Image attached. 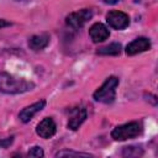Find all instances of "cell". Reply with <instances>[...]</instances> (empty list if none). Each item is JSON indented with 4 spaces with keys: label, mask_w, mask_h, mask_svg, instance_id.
<instances>
[{
    "label": "cell",
    "mask_w": 158,
    "mask_h": 158,
    "mask_svg": "<svg viewBox=\"0 0 158 158\" xmlns=\"http://www.w3.org/2000/svg\"><path fill=\"white\" fill-rule=\"evenodd\" d=\"M49 43V36L47 33L35 35L28 40V47L33 51H41L46 48Z\"/></svg>",
    "instance_id": "obj_11"
},
{
    "label": "cell",
    "mask_w": 158,
    "mask_h": 158,
    "mask_svg": "<svg viewBox=\"0 0 158 158\" xmlns=\"http://www.w3.org/2000/svg\"><path fill=\"white\" fill-rule=\"evenodd\" d=\"M11 142H12V137L7 138L6 141H0V144H1V146H4V147H7V146H9Z\"/></svg>",
    "instance_id": "obj_16"
},
{
    "label": "cell",
    "mask_w": 158,
    "mask_h": 158,
    "mask_svg": "<svg viewBox=\"0 0 158 158\" xmlns=\"http://www.w3.org/2000/svg\"><path fill=\"white\" fill-rule=\"evenodd\" d=\"M106 21L109 26H111L115 30H123L130 25V17L127 14L117 10H112L107 12L106 15Z\"/></svg>",
    "instance_id": "obj_5"
},
{
    "label": "cell",
    "mask_w": 158,
    "mask_h": 158,
    "mask_svg": "<svg viewBox=\"0 0 158 158\" xmlns=\"http://www.w3.org/2000/svg\"><path fill=\"white\" fill-rule=\"evenodd\" d=\"M151 48V42L148 38L146 37H139V38H136L133 40L132 42H130L126 47V53L128 56H135V54H138L141 52H144L147 49Z\"/></svg>",
    "instance_id": "obj_8"
},
{
    "label": "cell",
    "mask_w": 158,
    "mask_h": 158,
    "mask_svg": "<svg viewBox=\"0 0 158 158\" xmlns=\"http://www.w3.org/2000/svg\"><path fill=\"white\" fill-rule=\"evenodd\" d=\"M105 4H110V5H114V4H116V2H118L120 0H102Z\"/></svg>",
    "instance_id": "obj_18"
},
{
    "label": "cell",
    "mask_w": 158,
    "mask_h": 158,
    "mask_svg": "<svg viewBox=\"0 0 158 158\" xmlns=\"http://www.w3.org/2000/svg\"><path fill=\"white\" fill-rule=\"evenodd\" d=\"M141 132H142V125L137 121H132L116 126L111 132V137L115 141H126L139 136Z\"/></svg>",
    "instance_id": "obj_3"
},
{
    "label": "cell",
    "mask_w": 158,
    "mask_h": 158,
    "mask_svg": "<svg viewBox=\"0 0 158 158\" xmlns=\"http://www.w3.org/2000/svg\"><path fill=\"white\" fill-rule=\"evenodd\" d=\"M35 84L23 78H16L6 72H0V91L5 94H21L30 91Z\"/></svg>",
    "instance_id": "obj_1"
},
{
    "label": "cell",
    "mask_w": 158,
    "mask_h": 158,
    "mask_svg": "<svg viewBox=\"0 0 158 158\" xmlns=\"http://www.w3.org/2000/svg\"><path fill=\"white\" fill-rule=\"evenodd\" d=\"M27 154H28V157H36V158H40V157H43L44 156L43 149L41 147H38V146H35V147L30 148V151H28Z\"/></svg>",
    "instance_id": "obj_15"
},
{
    "label": "cell",
    "mask_w": 158,
    "mask_h": 158,
    "mask_svg": "<svg viewBox=\"0 0 158 158\" xmlns=\"http://www.w3.org/2000/svg\"><path fill=\"white\" fill-rule=\"evenodd\" d=\"M118 86V78L116 77H109L104 84L94 93V99L99 102L110 104L115 100L116 96V88Z\"/></svg>",
    "instance_id": "obj_2"
},
{
    "label": "cell",
    "mask_w": 158,
    "mask_h": 158,
    "mask_svg": "<svg viewBox=\"0 0 158 158\" xmlns=\"http://www.w3.org/2000/svg\"><path fill=\"white\" fill-rule=\"evenodd\" d=\"M142 154H143V151L138 147H135V146L123 147V151H122L123 157H138V156H142Z\"/></svg>",
    "instance_id": "obj_13"
},
{
    "label": "cell",
    "mask_w": 158,
    "mask_h": 158,
    "mask_svg": "<svg viewBox=\"0 0 158 158\" xmlns=\"http://www.w3.org/2000/svg\"><path fill=\"white\" fill-rule=\"evenodd\" d=\"M44 105H46V101L44 100H40V101H37V102H35V104H32V105H30V106H26L25 109H22L21 110V112L19 114V117H20V120L22 121V122H28L37 112H40L43 107H44Z\"/></svg>",
    "instance_id": "obj_10"
},
{
    "label": "cell",
    "mask_w": 158,
    "mask_h": 158,
    "mask_svg": "<svg viewBox=\"0 0 158 158\" xmlns=\"http://www.w3.org/2000/svg\"><path fill=\"white\" fill-rule=\"evenodd\" d=\"M89 36L93 40V42L99 43V42H102V41L107 40L109 36H110V32H109L107 27L104 23L96 22L89 28Z\"/></svg>",
    "instance_id": "obj_9"
},
{
    "label": "cell",
    "mask_w": 158,
    "mask_h": 158,
    "mask_svg": "<svg viewBox=\"0 0 158 158\" xmlns=\"http://www.w3.org/2000/svg\"><path fill=\"white\" fill-rule=\"evenodd\" d=\"M86 118V110L83 106H75L69 112L68 118V128L75 131L79 128V126L85 121Z\"/></svg>",
    "instance_id": "obj_6"
},
{
    "label": "cell",
    "mask_w": 158,
    "mask_h": 158,
    "mask_svg": "<svg viewBox=\"0 0 158 158\" xmlns=\"http://www.w3.org/2000/svg\"><path fill=\"white\" fill-rule=\"evenodd\" d=\"M56 131H57V125L53 121V118H51V117L43 118L37 125V128H36L37 135L42 138H51L52 136H54Z\"/></svg>",
    "instance_id": "obj_7"
},
{
    "label": "cell",
    "mask_w": 158,
    "mask_h": 158,
    "mask_svg": "<svg viewBox=\"0 0 158 158\" xmlns=\"http://www.w3.org/2000/svg\"><path fill=\"white\" fill-rule=\"evenodd\" d=\"M11 23L9 22V21H5V20H2V19H0V28H2V27H6V26H10Z\"/></svg>",
    "instance_id": "obj_17"
},
{
    "label": "cell",
    "mask_w": 158,
    "mask_h": 158,
    "mask_svg": "<svg viewBox=\"0 0 158 158\" xmlns=\"http://www.w3.org/2000/svg\"><path fill=\"white\" fill-rule=\"evenodd\" d=\"M120 52H121V44L117 42L110 43L98 49V54H102V56H117L120 54Z\"/></svg>",
    "instance_id": "obj_12"
},
{
    "label": "cell",
    "mask_w": 158,
    "mask_h": 158,
    "mask_svg": "<svg viewBox=\"0 0 158 158\" xmlns=\"http://www.w3.org/2000/svg\"><path fill=\"white\" fill-rule=\"evenodd\" d=\"M56 157H93V154L83 153V152H75V151H60L56 153Z\"/></svg>",
    "instance_id": "obj_14"
},
{
    "label": "cell",
    "mask_w": 158,
    "mask_h": 158,
    "mask_svg": "<svg viewBox=\"0 0 158 158\" xmlns=\"http://www.w3.org/2000/svg\"><path fill=\"white\" fill-rule=\"evenodd\" d=\"M93 17V11L90 9H81L79 11H74L65 17V22L72 28L83 27L90 19Z\"/></svg>",
    "instance_id": "obj_4"
}]
</instances>
